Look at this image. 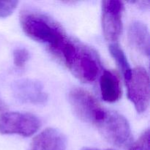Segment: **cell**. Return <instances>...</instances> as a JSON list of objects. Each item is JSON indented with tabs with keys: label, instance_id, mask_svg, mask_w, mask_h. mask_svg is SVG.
Instances as JSON below:
<instances>
[{
	"label": "cell",
	"instance_id": "1",
	"mask_svg": "<svg viewBox=\"0 0 150 150\" xmlns=\"http://www.w3.org/2000/svg\"><path fill=\"white\" fill-rule=\"evenodd\" d=\"M51 53L83 83L95 81L99 75L101 62L98 54L79 40L67 37Z\"/></svg>",
	"mask_w": 150,
	"mask_h": 150
},
{
	"label": "cell",
	"instance_id": "2",
	"mask_svg": "<svg viewBox=\"0 0 150 150\" xmlns=\"http://www.w3.org/2000/svg\"><path fill=\"white\" fill-rule=\"evenodd\" d=\"M20 23L23 32L29 38L46 44L51 52L67 38L63 28L57 22L38 11L26 10L22 12Z\"/></svg>",
	"mask_w": 150,
	"mask_h": 150
},
{
	"label": "cell",
	"instance_id": "3",
	"mask_svg": "<svg viewBox=\"0 0 150 150\" xmlns=\"http://www.w3.org/2000/svg\"><path fill=\"white\" fill-rule=\"evenodd\" d=\"M95 127L107 142L117 147L126 148L133 142L128 121L117 111L105 110L103 118Z\"/></svg>",
	"mask_w": 150,
	"mask_h": 150
},
{
	"label": "cell",
	"instance_id": "4",
	"mask_svg": "<svg viewBox=\"0 0 150 150\" xmlns=\"http://www.w3.org/2000/svg\"><path fill=\"white\" fill-rule=\"evenodd\" d=\"M68 98L75 115L83 122L96 126L105 114V108L85 89L74 88L70 92Z\"/></svg>",
	"mask_w": 150,
	"mask_h": 150
},
{
	"label": "cell",
	"instance_id": "5",
	"mask_svg": "<svg viewBox=\"0 0 150 150\" xmlns=\"http://www.w3.org/2000/svg\"><path fill=\"white\" fill-rule=\"evenodd\" d=\"M127 97L138 113H144L149 105V76L146 69L138 67L132 69L130 77L125 81Z\"/></svg>",
	"mask_w": 150,
	"mask_h": 150
},
{
	"label": "cell",
	"instance_id": "6",
	"mask_svg": "<svg viewBox=\"0 0 150 150\" xmlns=\"http://www.w3.org/2000/svg\"><path fill=\"white\" fill-rule=\"evenodd\" d=\"M40 125L39 119L29 113L12 111L0 115L1 134H17L28 137L35 134Z\"/></svg>",
	"mask_w": 150,
	"mask_h": 150
},
{
	"label": "cell",
	"instance_id": "7",
	"mask_svg": "<svg viewBox=\"0 0 150 150\" xmlns=\"http://www.w3.org/2000/svg\"><path fill=\"white\" fill-rule=\"evenodd\" d=\"M125 6L118 0H106L102 2V28L108 41L116 42L122 31V13Z\"/></svg>",
	"mask_w": 150,
	"mask_h": 150
},
{
	"label": "cell",
	"instance_id": "8",
	"mask_svg": "<svg viewBox=\"0 0 150 150\" xmlns=\"http://www.w3.org/2000/svg\"><path fill=\"white\" fill-rule=\"evenodd\" d=\"M13 95L22 103L42 105L48 100V95L40 81L30 79L16 80L12 85Z\"/></svg>",
	"mask_w": 150,
	"mask_h": 150
},
{
	"label": "cell",
	"instance_id": "9",
	"mask_svg": "<svg viewBox=\"0 0 150 150\" xmlns=\"http://www.w3.org/2000/svg\"><path fill=\"white\" fill-rule=\"evenodd\" d=\"M67 139L55 128H46L37 135L28 150H66Z\"/></svg>",
	"mask_w": 150,
	"mask_h": 150
},
{
	"label": "cell",
	"instance_id": "10",
	"mask_svg": "<svg viewBox=\"0 0 150 150\" xmlns=\"http://www.w3.org/2000/svg\"><path fill=\"white\" fill-rule=\"evenodd\" d=\"M128 40L132 46L143 55L149 57L150 53V38L148 28L145 23L136 21L130 25Z\"/></svg>",
	"mask_w": 150,
	"mask_h": 150
},
{
	"label": "cell",
	"instance_id": "11",
	"mask_svg": "<svg viewBox=\"0 0 150 150\" xmlns=\"http://www.w3.org/2000/svg\"><path fill=\"white\" fill-rule=\"evenodd\" d=\"M101 97L108 103L117 102L122 95V89L118 76L111 70H105L100 79Z\"/></svg>",
	"mask_w": 150,
	"mask_h": 150
},
{
	"label": "cell",
	"instance_id": "12",
	"mask_svg": "<svg viewBox=\"0 0 150 150\" xmlns=\"http://www.w3.org/2000/svg\"><path fill=\"white\" fill-rule=\"evenodd\" d=\"M108 50H109V52L112 58L116 62L117 66L122 73L125 81H126L131 74L132 68L130 67L128 60H127V57L123 51L122 48L120 47L118 43L113 42V43L110 44Z\"/></svg>",
	"mask_w": 150,
	"mask_h": 150
},
{
	"label": "cell",
	"instance_id": "13",
	"mask_svg": "<svg viewBox=\"0 0 150 150\" xmlns=\"http://www.w3.org/2000/svg\"><path fill=\"white\" fill-rule=\"evenodd\" d=\"M13 63L17 67H23L30 58V54L26 48H18L13 54Z\"/></svg>",
	"mask_w": 150,
	"mask_h": 150
},
{
	"label": "cell",
	"instance_id": "14",
	"mask_svg": "<svg viewBox=\"0 0 150 150\" xmlns=\"http://www.w3.org/2000/svg\"><path fill=\"white\" fill-rule=\"evenodd\" d=\"M129 150H150L149 130H145Z\"/></svg>",
	"mask_w": 150,
	"mask_h": 150
},
{
	"label": "cell",
	"instance_id": "15",
	"mask_svg": "<svg viewBox=\"0 0 150 150\" xmlns=\"http://www.w3.org/2000/svg\"><path fill=\"white\" fill-rule=\"evenodd\" d=\"M18 1H0V18L8 17L17 7Z\"/></svg>",
	"mask_w": 150,
	"mask_h": 150
},
{
	"label": "cell",
	"instance_id": "16",
	"mask_svg": "<svg viewBox=\"0 0 150 150\" xmlns=\"http://www.w3.org/2000/svg\"><path fill=\"white\" fill-rule=\"evenodd\" d=\"M81 150H100L97 149H94V148H89V147H84ZM107 150H111V149H107Z\"/></svg>",
	"mask_w": 150,
	"mask_h": 150
}]
</instances>
